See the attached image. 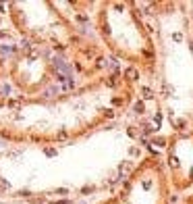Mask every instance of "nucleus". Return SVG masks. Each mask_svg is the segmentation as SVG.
<instances>
[{
    "label": "nucleus",
    "mask_w": 193,
    "mask_h": 204,
    "mask_svg": "<svg viewBox=\"0 0 193 204\" xmlns=\"http://www.w3.org/2000/svg\"><path fill=\"white\" fill-rule=\"evenodd\" d=\"M185 204H193V194H191V196H187V198H185Z\"/></svg>",
    "instance_id": "4"
},
{
    "label": "nucleus",
    "mask_w": 193,
    "mask_h": 204,
    "mask_svg": "<svg viewBox=\"0 0 193 204\" xmlns=\"http://www.w3.org/2000/svg\"><path fill=\"white\" fill-rule=\"evenodd\" d=\"M170 190L164 165L147 156L129 173L123 188L102 204H170Z\"/></svg>",
    "instance_id": "2"
},
{
    "label": "nucleus",
    "mask_w": 193,
    "mask_h": 204,
    "mask_svg": "<svg viewBox=\"0 0 193 204\" xmlns=\"http://www.w3.org/2000/svg\"><path fill=\"white\" fill-rule=\"evenodd\" d=\"M94 21L102 42L114 57L127 61L145 75L156 73L158 50L133 2H102Z\"/></svg>",
    "instance_id": "1"
},
{
    "label": "nucleus",
    "mask_w": 193,
    "mask_h": 204,
    "mask_svg": "<svg viewBox=\"0 0 193 204\" xmlns=\"http://www.w3.org/2000/svg\"><path fill=\"white\" fill-rule=\"evenodd\" d=\"M166 173L174 192H187L193 188V129L168 138Z\"/></svg>",
    "instance_id": "3"
}]
</instances>
